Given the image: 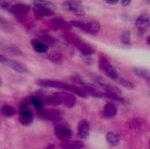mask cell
<instances>
[{
	"instance_id": "cell-1",
	"label": "cell",
	"mask_w": 150,
	"mask_h": 149,
	"mask_svg": "<svg viewBox=\"0 0 150 149\" xmlns=\"http://www.w3.org/2000/svg\"><path fill=\"white\" fill-rule=\"evenodd\" d=\"M0 8L18 16H24L30 11V5L23 3H11L6 0H0Z\"/></svg>"
},
{
	"instance_id": "cell-2",
	"label": "cell",
	"mask_w": 150,
	"mask_h": 149,
	"mask_svg": "<svg viewBox=\"0 0 150 149\" xmlns=\"http://www.w3.org/2000/svg\"><path fill=\"white\" fill-rule=\"evenodd\" d=\"M70 24L71 25L84 32L85 33L91 34V35H96L100 31V25L96 20H89V21L75 20V21H72Z\"/></svg>"
},
{
	"instance_id": "cell-3",
	"label": "cell",
	"mask_w": 150,
	"mask_h": 149,
	"mask_svg": "<svg viewBox=\"0 0 150 149\" xmlns=\"http://www.w3.org/2000/svg\"><path fill=\"white\" fill-rule=\"evenodd\" d=\"M62 5L66 10L77 17H83L85 15V10L78 0H64Z\"/></svg>"
},
{
	"instance_id": "cell-4",
	"label": "cell",
	"mask_w": 150,
	"mask_h": 149,
	"mask_svg": "<svg viewBox=\"0 0 150 149\" xmlns=\"http://www.w3.org/2000/svg\"><path fill=\"white\" fill-rule=\"evenodd\" d=\"M99 68L110 79L113 81H116V79L120 76L115 68L108 61L106 57L104 55L99 57Z\"/></svg>"
},
{
	"instance_id": "cell-5",
	"label": "cell",
	"mask_w": 150,
	"mask_h": 149,
	"mask_svg": "<svg viewBox=\"0 0 150 149\" xmlns=\"http://www.w3.org/2000/svg\"><path fill=\"white\" fill-rule=\"evenodd\" d=\"M18 115H19V120L22 123V125L28 126L33 122V115L26 102H23L21 104L18 111Z\"/></svg>"
},
{
	"instance_id": "cell-6",
	"label": "cell",
	"mask_w": 150,
	"mask_h": 149,
	"mask_svg": "<svg viewBox=\"0 0 150 149\" xmlns=\"http://www.w3.org/2000/svg\"><path fill=\"white\" fill-rule=\"evenodd\" d=\"M72 42L76 45V47L78 48L79 52H80L84 57H89V56L92 55V54L95 53V48H94L91 45H90V44L84 42L83 40H82L79 39V38L73 37V38H72Z\"/></svg>"
},
{
	"instance_id": "cell-7",
	"label": "cell",
	"mask_w": 150,
	"mask_h": 149,
	"mask_svg": "<svg viewBox=\"0 0 150 149\" xmlns=\"http://www.w3.org/2000/svg\"><path fill=\"white\" fill-rule=\"evenodd\" d=\"M36 84L42 88H56V89H62L65 90H68L69 84L56 81V80H51V79H38L36 81Z\"/></svg>"
},
{
	"instance_id": "cell-8",
	"label": "cell",
	"mask_w": 150,
	"mask_h": 149,
	"mask_svg": "<svg viewBox=\"0 0 150 149\" xmlns=\"http://www.w3.org/2000/svg\"><path fill=\"white\" fill-rule=\"evenodd\" d=\"M94 80L101 88H103L105 90L106 93L111 94V95H114V96H120L121 95V91L118 87L109 83L107 81H105L102 77L94 76Z\"/></svg>"
},
{
	"instance_id": "cell-9",
	"label": "cell",
	"mask_w": 150,
	"mask_h": 149,
	"mask_svg": "<svg viewBox=\"0 0 150 149\" xmlns=\"http://www.w3.org/2000/svg\"><path fill=\"white\" fill-rule=\"evenodd\" d=\"M58 97H60L62 104L64 105L68 108H73L76 104V98L74 96V94L69 92V91H59L56 92Z\"/></svg>"
},
{
	"instance_id": "cell-10",
	"label": "cell",
	"mask_w": 150,
	"mask_h": 149,
	"mask_svg": "<svg viewBox=\"0 0 150 149\" xmlns=\"http://www.w3.org/2000/svg\"><path fill=\"white\" fill-rule=\"evenodd\" d=\"M40 115L44 119L52 121H59L62 118V112L57 109H41L39 112Z\"/></svg>"
},
{
	"instance_id": "cell-11",
	"label": "cell",
	"mask_w": 150,
	"mask_h": 149,
	"mask_svg": "<svg viewBox=\"0 0 150 149\" xmlns=\"http://www.w3.org/2000/svg\"><path fill=\"white\" fill-rule=\"evenodd\" d=\"M54 133L56 137L62 141H69L72 134L71 130L64 125H57L54 128Z\"/></svg>"
},
{
	"instance_id": "cell-12",
	"label": "cell",
	"mask_w": 150,
	"mask_h": 149,
	"mask_svg": "<svg viewBox=\"0 0 150 149\" xmlns=\"http://www.w3.org/2000/svg\"><path fill=\"white\" fill-rule=\"evenodd\" d=\"M150 25V18L148 13H142L139 15L135 20V26L141 32H145Z\"/></svg>"
},
{
	"instance_id": "cell-13",
	"label": "cell",
	"mask_w": 150,
	"mask_h": 149,
	"mask_svg": "<svg viewBox=\"0 0 150 149\" xmlns=\"http://www.w3.org/2000/svg\"><path fill=\"white\" fill-rule=\"evenodd\" d=\"M77 133H78V136L82 139H86L87 137H89L90 133H91V126L90 123L87 120H81L78 123V126H77Z\"/></svg>"
},
{
	"instance_id": "cell-14",
	"label": "cell",
	"mask_w": 150,
	"mask_h": 149,
	"mask_svg": "<svg viewBox=\"0 0 150 149\" xmlns=\"http://www.w3.org/2000/svg\"><path fill=\"white\" fill-rule=\"evenodd\" d=\"M33 13L35 14V16L39 18H47L54 14V10L47 8V7L38 6V5H33Z\"/></svg>"
},
{
	"instance_id": "cell-15",
	"label": "cell",
	"mask_w": 150,
	"mask_h": 149,
	"mask_svg": "<svg viewBox=\"0 0 150 149\" xmlns=\"http://www.w3.org/2000/svg\"><path fill=\"white\" fill-rule=\"evenodd\" d=\"M31 45H32V47L33 48V50L36 53H39V54H42L48 51V46L46 43H44L43 41H41L40 40H38V39L32 40Z\"/></svg>"
},
{
	"instance_id": "cell-16",
	"label": "cell",
	"mask_w": 150,
	"mask_h": 149,
	"mask_svg": "<svg viewBox=\"0 0 150 149\" xmlns=\"http://www.w3.org/2000/svg\"><path fill=\"white\" fill-rule=\"evenodd\" d=\"M42 104L47 105H62V101L56 93L52 95H45V97H41Z\"/></svg>"
},
{
	"instance_id": "cell-17",
	"label": "cell",
	"mask_w": 150,
	"mask_h": 149,
	"mask_svg": "<svg viewBox=\"0 0 150 149\" xmlns=\"http://www.w3.org/2000/svg\"><path fill=\"white\" fill-rule=\"evenodd\" d=\"M117 112H118V109H117V106L115 105V104L112 103V102H109L107 103L105 107H104V110H103V114L105 118H108V119H112L113 117H115L117 115Z\"/></svg>"
},
{
	"instance_id": "cell-18",
	"label": "cell",
	"mask_w": 150,
	"mask_h": 149,
	"mask_svg": "<svg viewBox=\"0 0 150 149\" xmlns=\"http://www.w3.org/2000/svg\"><path fill=\"white\" fill-rule=\"evenodd\" d=\"M5 64L8 65L11 69H13L14 71H16V72H18L19 74H25V73L28 72L27 68L24 65H22L21 63H19L18 61H15L8 59V61H6Z\"/></svg>"
},
{
	"instance_id": "cell-19",
	"label": "cell",
	"mask_w": 150,
	"mask_h": 149,
	"mask_svg": "<svg viewBox=\"0 0 150 149\" xmlns=\"http://www.w3.org/2000/svg\"><path fill=\"white\" fill-rule=\"evenodd\" d=\"M43 56L47 59L48 61H52V62H54V63H61L62 61V56L61 54H59L58 52H55V51H51V52H46L44 54H42Z\"/></svg>"
},
{
	"instance_id": "cell-20",
	"label": "cell",
	"mask_w": 150,
	"mask_h": 149,
	"mask_svg": "<svg viewBox=\"0 0 150 149\" xmlns=\"http://www.w3.org/2000/svg\"><path fill=\"white\" fill-rule=\"evenodd\" d=\"M0 31L5 33H11L14 31V27L6 18L0 15Z\"/></svg>"
},
{
	"instance_id": "cell-21",
	"label": "cell",
	"mask_w": 150,
	"mask_h": 149,
	"mask_svg": "<svg viewBox=\"0 0 150 149\" xmlns=\"http://www.w3.org/2000/svg\"><path fill=\"white\" fill-rule=\"evenodd\" d=\"M0 47L1 48H3L4 51L10 53V54H21V51L18 47L11 45V44H9V43H5V42H1L0 41Z\"/></svg>"
},
{
	"instance_id": "cell-22",
	"label": "cell",
	"mask_w": 150,
	"mask_h": 149,
	"mask_svg": "<svg viewBox=\"0 0 150 149\" xmlns=\"http://www.w3.org/2000/svg\"><path fill=\"white\" fill-rule=\"evenodd\" d=\"M84 143L81 141H67L63 145L65 149H83Z\"/></svg>"
},
{
	"instance_id": "cell-23",
	"label": "cell",
	"mask_w": 150,
	"mask_h": 149,
	"mask_svg": "<svg viewBox=\"0 0 150 149\" xmlns=\"http://www.w3.org/2000/svg\"><path fill=\"white\" fill-rule=\"evenodd\" d=\"M120 141V137L119 134L113 133V132H109L106 134V141L111 145V146H118Z\"/></svg>"
},
{
	"instance_id": "cell-24",
	"label": "cell",
	"mask_w": 150,
	"mask_h": 149,
	"mask_svg": "<svg viewBox=\"0 0 150 149\" xmlns=\"http://www.w3.org/2000/svg\"><path fill=\"white\" fill-rule=\"evenodd\" d=\"M133 71L137 76H139V77H141V78H142V79H144V80H146L148 82L149 81L150 73L148 69L142 68H134Z\"/></svg>"
},
{
	"instance_id": "cell-25",
	"label": "cell",
	"mask_w": 150,
	"mask_h": 149,
	"mask_svg": "<svg viewBox=\"0 0 150 149\" xmlns=\"http://www.w3.org/2000/svg\"><path fill=\"white\" fill-rule=\"evenodd\" d=\"M31 104L35 107V109L37 110V112H39L43 107V104H42V99H41V96L36 95V96H33L31 97Z\"/></svg>"
},
{
	"instance_id": "cell-26",
	"label": "cell",
	"mask_w": 150,
	"mask_h": 149,
	"mask_svg": "<svg viewBox=\"0 0 150 149\" xmlns=\"http://www.w3.org/2000/svg\"><path fill=\"white\" fill-rule=\"evenodd\" d=\"M115 82H116L117 83H119L120 85H121V86H123V87H125V88H127V89H128V90H133V89H134V84L132 82L127 80V79L124 78V77L119 76V77L116 79Z\"/></svg>"
},
{
	"instance_id": "cell-27",
	"label": "cell",
	"mask_w": 150,
	"mask_h": 149,
	"mask_svg": "<svg viewBox=\"0 0 150 149\" xmlns=\"http://www.w3.org/2000/svg\"><path fill=\"white\" fill-rule=\"evenodd\" d=\"M33 5H38V6H42V7H47V8H50L54 10L55 9V5L47 1V0H34L33 1Z\"/></svg>"
},
{
	"instance_id": "cell-28",
	"label": "cell",
	"mask_w": 150,
	"mask_h": 149,
	"mask_svg": "<svg viewBox=\"0 0 150 149\" xmlns=\"http://www.w3.org/2000/svg\"><path fill=\"white\" fill-rule=\"evenodd\" d=\"M120 41L126 46H130L132 42L131 33L129 32H124L120 36Z\"/></svg>"
},
{
	"instance_id": "cell-29",
	"label": "cell",
	"mask_w": 150,
	"mask_h": 149,
	"mask_svg": "<svg viewBox=\"0 0 150 149\" xmlns=\"http://www.w3.org/2000/svg\"><path fill=\"white\" fill-rule=\"evenodd\" d=\"M2 112H3V113H4L5 116H7V117L12 116V115L14 114V112H15L14 109H13L11 106H10V105H4V106L2 108Z\"/></svg>"
},
{
	"instance_id": "cell-30",
	"label": "cell",
	"mask_w": 150,
	"mask_h": 149,
	"mask_svg": "<svg viewBox=\"0 0 150 149\" xmlns=\"http://www.w3.org/2000/svg\"><path fill=\"white\" fill-rule=\"evenodd\" d=\"M131 2H132V0H120L121 5H123V6H128L131 4Z\"/></svg>"
},
{
	"instance_id": "cell-31",
	"label": "cell",
	"mask_w": 150,
	"mask_h": 149,
	"mask_svg": "<svg viewBox=\"0 0 150 149\" xmlns=\"http://www.w3.org/2000/svg\"><path fill=\"white\" fill-rule=\"evenodd\" d=\"M105 3H107V4H118L119 2H120V0H104Z\"/></svg>"
},
{
	"instance_id": "cell-32",
	"label": "cell",
	"mask_w": 150,
	"mask_h": 149,
	"mask_svg": "<svg viewBox=\"0 0 150 149\" xmlns=\"http://www.w3.org/2000/svg\"><path fill=\"white\" fill-rule=\"evenodd\" d=\"M7 61H8V58H6L4 55L0 54V63H6Z\"/></svg>"
},
{
	"instance_id": "cell-33",
	"label": "cell",
	"mask_w": 150,
	"mask_h": 149,
	"mask_svg": "<svg viewBox=\"0 0 150 149\" xmlns=\"http://www.w3.org/2000/svg\"><path fill=\"white\" fill-rule=\"evenodd\" d=\"M44 149H54V144H49V145H47Z\"/></svg>"
},
{
	"instance_id": "cell-34",
	"label": "cell",
	"mask_w": 150,
	"mask_h": 149,
	"mask_svg": "<svg viewBox=\"0 0 150 149\" xmlns=\"http://www.w3.org/2000/svg\"><path fill=\"white\" fill-rule=\"evenodd\" d=\"M0 83H1V80H0Z\"/></svg>"
}]
</instances>
